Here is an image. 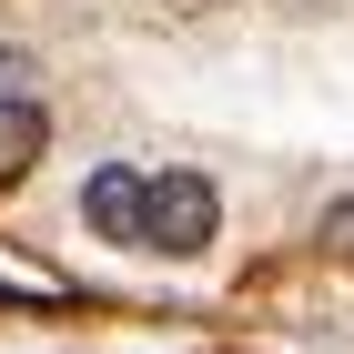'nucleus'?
Returning <instances> with one entry per match:
<instances>
[{"label": "nucleus", "instance_id": "obj_1", "mask_svg": "<svg viewBox=\"0 0 354 354\" xmlns=\"http://www.w3.org/2000/svg\"><path fill=\"white\" fill-rule=\"evenodd\" d=\"M213 223H223V192L203 172H152V243L142 253H213Z\"/></svg>", "mask_w": 354, "mask_h": 354}, {"label": "nucleus", "instance_id": "obj_2", "mask_svg": "<svg viewBox=\"0 0 354 354\" xmlns=\"http://www.w3.org/2000/svg\"><path fill=\"white\" fill-rule=\"evenodd\" d=\"M82 223L102 233V243H152V172H132V162H102L82 183Z\"/></svg>", "mask_w": 354, "mask_h": 354}, {"label": "nucleus", "instance_id": "obj_3", "mask_svg": "<svg viewBox=\"0 0 354 354\" xmlns=\"http://www.w3.org/2000/svg\"><path fill=\"white\" fill-rule=\"evenodd\" d=\"M41 142H51L41 102H0V183H21V172L41 162Z\"/></svg>", "mask_w": 354, "mask_h": 354}, {"label": "nucleus", "instance_id": "obj_4", "mask_svg": "<svg viewBox=\"0 0 354 354\" xmlns=\"http://www.w3.org/2000/svg\"><path fill=\"white\" fill-rule=\"evenodd\" d=\"M30 82H41V61H30V51H0V102H30Z\"/></svg>", "mask_w": 354, "mask_h": 354}, {"label": "nucleus", "instance_id": "obj_5", "mask_svg": "<svg viewBox=\"0 0 354 354\" xmlns=\"http://www.w3.org/2000/svg\"><path fill=\"white\" fill-rule=\"evenodd\" d=\"M324 233H334V243L354 253V203H334V213H324Z\"/></svg>", "mask_w": 354, "mask_h": 354}]
</instances>
